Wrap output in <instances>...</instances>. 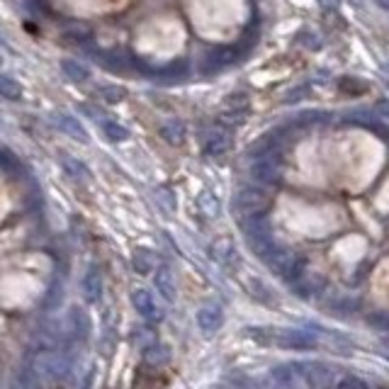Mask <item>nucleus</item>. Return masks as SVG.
I'll return each instance as SVG.
<instances>
[{"instance_id":"nucleus-1","label":"nucleus","mask_w":389,"mask_h":389,"mask_svg":"<svg viewBox=\"0 0 389 389\" xmlns=\"http://www.w3.org/2000/svg\"><path fill=\"white\" fill-rule=\"evenodd\" d=\"M241 229H244V237L249 241V249L263 261L270 258L273 251L277 249V244H275V239H273L270 224H268L265 215L241 219Z\"/></svg>"},{"instance_id":"nucleus-2","label":"nucleus","mask_w":389,"mask_h":389,"mask_svg":"<svg viewBox=\"0 0 389 389\" xmlns=\"http://www.w3.org/2000/svg\"><path fill=\"white\" fill-rule=\"evenodd\" d=\"M251 336L261 343H273L280 348H292V350H304L316 346V336L311 331H302V328H251Z\"/></svg>"},{"instance_id":"nucleus-3","label":"nucleus","mask_w":389,"mask_h":389,"mask_svg":"<svg viewBox=\"0 0 389 389\" xmlns=\"http://www.w3.org/2000/svg\"><path fill=\"white\" fill-rule=\"evenodd\" d=\"M232 210L237 212V217L246 219V217H256V215H265L270 210V195L263 188L256 185H244V188L237 190L232 200Z\"/></svg>"},{"instance_id":"nucleus-4","label":"nucleus","mask_w":389,"mask_h":389,"mask_svg":"<svg viewBox=\"0 0 389 389\" xmlns=\"http://www.w3.org/2000/svg\"><path fill=\"white\" fill-rule=\"evenodd\" d=\"M251 44H222V47H212L205 52L200 61V71L202 73H217V71L227 68V66L237 64L244 54V49H249Z\"/></svg>"},{"instance_id":"nucleus-5","label":"nucleus","mask_w":389,"mask_h":389,"mask_svg":"<svg viewBox=\"0 0 389 389\" xmlns=\"http://www.w3.org/2000/svg\"><path fill=\"white\" fill-rule=\"evenodd\" d=\"M265 263L275 275H280L282 280H287V282H294L304 273V261L299 258L294 251L280 249V246L273 251V256Z\"/></svg>"},{"instance_id":"nucleus-6","label":"nucleus","mask_w":389,"mask_h":389,"mask_svg":"<svg viewBox=\"0 0 389 389\" xmlns=\"http://www.w3.org/2000/svg\"><path fill=\"white\" fill-rule=\"evenodd\" d=\"M297 370L309 389H336V372H333L331 365L309 360V363H299Z\"/></svg>"},{"instance_id":"nucleus-7","label":"nucleus","mask_w":389,"mask_h":389,"mask_svg":"<svg viewBox=\"0 0 389 389\" xmlns=\"http://www.w3.org/2000/svg\"><path fill=\"white\" fill-rule=\"evenodd\" d=\"M197 139H200L202 151H205L207 156H224V153H229L234 149L232 134H229V131L224 127H207V129H202L200 134H197Z\"/></svg>"},{"instance_id":"nucleus-8","label":"nucleus","mask_w":389,"mask_h":389,"mask_svg":"<svg viewBox=\"0 0 389 389\" xmlns=\"http://www.w3.org/2000/svg\"><path fill=\"white\" fill-rule=\"evenodd\" d=\"M90 316L85 314L80 306H73V309L68 311V316H66V341L71 343V346H76V343H85L88 336H90Z\"/></svg>"},{"instance_id":"nucleus-9","label":"nucleus","mask_w":389,"mask_h":389,"mask_svg":"<svg viewBox=\"0 0 389 389\" xmlns=\"http://www.w3.org/2000/svg\"><path fill=\"white\" fill-rule=\"evenodd\" d=\"M346 122L355 124V127L368 129V131H372V134L380 136V139H389L387 124L380 119V114L375 112V107H360V109H355V112H348L346 114Z\"/></svg>"},{"instance_id":"nucleus-10","label":"nucleus","mask_w":389,"mask_h":389,"mask_svg":"<svg viewBox=\"0 0 389 389\" xmlns=\"http://www.w3.org/2000/svg\"><path fill=\"white\" fill-rule=\"evenodd\" d=\"M13 389H42V375H40V370H37V365L30 353L25 355V360H22L18 365V370H15Z\"/></svg>"},{"instance_id":"nucleus-11","label":"nucleus","mask_w":389,"mask_h":389,"mask_svg":"<svg viewBox=\"0 0 389 389\" xmlns=\"http://www.w3.org/2000/svg\"><path fill=\"white\" fill-rule=\"evenodd\" d=\"M131 304H134V309L141 314V319H146L149 324H156V321L163 319V311L158 309L156 299H153L149 289H134V292H131Z\"/></svg>"},{"instance_id":"nucleus-12","label":"nucleus","mask_w":389,"mask_h":389,"mask_svg":"<svg viewBox=\"0 0 389 389\" xmlns=\"http://www.w3.org/2000/svg\"><path fill=\"white\" fill-rule=\"evenodd\" d=\"M251 178L258 185H275L277 180H280V166H277V161H273L270 156L256 158V161L251 163Z\"/></svg>"},{"instance_id":"nucleus-13","label":"nucleus","mask_w":389,"mask_h":389,"mask_svg":"<svg viewBox=\"0 0 389 389\" xmlns=\"http://www.w3.org/2000/svg\"><path fill=\"white\" fill-rule=\"evenodd\" d=\"M80 292H83V299L88 304L100 302L102 297V273L97 265H90L85 270L83 280H80Z\"/></svg>"},{"instance_id":"nucleus-14","label":"nucleus","mask_w":389,"mask_h":389,"mask_svg":"<svg viewBox=\"0 0 389 389\" xmlns=\"http://www.w3.org/2000/svg\"><path fill=\"white\" fill-rule=\"evenodd\" d=\"M197 326H200L202 333L212 336L219 326H222V309L215 304H207V306H200L197 311Z\"/></svg>"},{"instance_id":"nucleus-15","label":"nucleus","mask_w":389,"mask_h":389,"mask_svg":"<svg viewBox=\"0 0 389 389\" xmlns=\"http://www.w3.org/2000/svg\"><path fill=\"white\" fill-rule=\"evenodd\" d=\"M52 122L56 124V127L61 129L64 134H68L71 139L88 141V134H85L83 124H80V122H78V119H76V117H71V114H64V112H59V114H52Z\"/></svg>"},{"instance_id":"nucleus-16","label":"nucleus","mask_w":389,"mask_h":389,"mask_svg":"<svg viewBox=\"0 0 389 389\" xmlns=\"http://www.w3.org/2000/svg\"><path fill=\"white\" fill-rule=\"evenodd\" d=\"M153 78H158L161 83H178V80L188 78V61H173L171 66L153 71Z\"/></svg>"},{"instance_id":"nucleus-17","label":"nucleus","mask_w":389,"mask_h":389,"mask_svg":"<svg viewBox=\"0 0 389 389\" xmlns=\"http://www.w3.org/2000/svg\"><path fill=\"white\" fill-rule=\"evenodd\" d=\"M153 282H156V289L161 292V297L166 299V302H175V277H173L171 268H166V265L158 268Z\"/></svg>"},{"instance_id":"nucleus-18","label":"nucleus","mask_w":389,"mask_h":389,"mask_svg":"<svg viewBox=\"0 0 389 389\" xmlns=\"http://www.w3.org/2000/svg\"><path fill=\"white\" fill-rule=\"evenodd\" d=\"M210 253H212V258H215L217 263L227 265V263L234 261V256H237V249H234V241H232V239H229V237H222V239H217L215 244H212Z\"/></svg>"},{"instance_id":"nucleus-19","label":"nucleus","mask_w":389,"mask_h":389,"mask_svg":"<svg viewBox=\"0 0 389 389\" xmlns=\"http://www.w3.org/2000/svg\"><path fill=\"white\" fill-rule=\"evenodd\" d=\"M131 265H134V270L139 273V275H149V273L153 270V265H156V258H153L151 251L136 249L134 256H131Z\"/></svg>"},{"instance_id":"nucleus-20","label":"nucleus","mask_w":389,"mask_h":389,"mask_svg":"<svg viewBox=\"0 0 389 389\" xmlns=\"http://www.w3.org/2000/svg\"><path fill=\"white\" fill-rule=\"evenodd\" d=\"M61 68H64L66 78H71L73 83H83V80L90 78V71H88L83 64L76 61V59H64V61H61Z\"/></svg>"},{"instance_id":"nucleus-21","label":"nucleus","mask_w":389,"mask_h":389,"mask_svg":"<svg viewBox=\"0 0 389 389\" xmlns=\"http://www.w3.org/2000/svg\"><path fill=\"white\" fill-rule=\"evenodd\" d=\"M100 129H102V134H105L109 141H114V144L129 139V129L122 127L119 122H114V119H100Z\"/></svg>"},{"instance_id":"nucleus-22","label":"nucleus","mask_w":389,"mask_h":389,"mask_svg":"<svg viewBox=\"0 0 389 389\" xmlns=\"http://www.w3.org/2000/svg\"><path fill=\"white\" fill-rule=\"evenodd\" d=\"M61 302H64V282L54 280L52 285H49L47 294H44V299H42V309H47V311L59 309V304Z\"/></svg>"},{"instance_id":"nucleus-23","label":"nucleus","mask_w":389,"mask_h":389,"mask_svg":"<svg viewBox=\"0 0 389 389\" xmlns=\"http://www.w3.org/2000/svg\"><path fill=\"white\" fill-rule=\"evenodd\" d=\"M0 97H5L10 102H18L22 97V85L15 78H10V76L0 73Z\"/></svg>"},{"instance_id":"nucleus-24","label":"nucleus","mask_w":389,"mask_h":389,"mask_svg":"<svg viewBox=\"0 0 389 389\" xmlns=\"http://www.w3.org/2000/svg\"><path fill=\"white\" fill-rule=\"evenodd\" d=\"M161 136L168 141V144H183V139H185V124L178 122V119H173V122H166L161 127Z\"/></svg>"},{"instance_id":"nucleus-25","label":"nucleus","mask_w":389,"mask_h":389,"mask_svg":"<svg viewBox=\"0 0 389 389\" xmlns=\"http://www.w3.org/2000/svg\"><path fill=\"white\" fill-rule=\"evenodd\" d=\"M168 358H171V350H168L166 346H158V343H153V346L144 348V360L149 365H153V368L168 363Z\"/></svg>"},{"instance_id":"nucleus-26","label":"nucleus","mask_w":389,"mask_h":389,"mask_svg":"<svg viewBox=\"0 0 389 389\" xmlns=\"http://www.w3.org/2000/svg\"><path fill=\"white\" fill-rule=\"evenodd\" d=\"M246 114H249V109L224 107L222 112H219V124H222V127H239V124L246 122Z\"/></svg>"},{"instance_id":"nucleus-27","label":"nucleus","mask_w":389,"mask_h":389,"mask_svg":"<svg viewBox=\"0 0 389 389\" xmlns=\"http://www.w3.org/2000/svg\"><path fill=\"white\" fill-rule=\"evenodd\" d=\"M273 149H277V141H275V136L273 134H268V136H263L261 141H256V144L251 146V156L263 158V156H268Z\"/></svg>"},{"instance_id":"nucleus-28","label":"nucleus","mask_w":389,"mask_h":389,"mask_svg":"<svg viewBox=\"0 0 389 389\" xmlns=\"http://www.w3.org/2000/svg\"><path fill=\"white\" fill-rule=\"evenodd\" d=\"M197 205H200V210L205 212L207 217H219V212H222V207H219V202L215 200V195L212 193H202L200 200H197Z\"/></svg>"},{"instance_id":"nucleus-29","label":"nucleus","mask_w":389,"mask_h":389,"mask_svg":"<svg viewBox=\"0 0 389 389\" xmlns=\"http://www.w3.org/2000/svg\"><path fill=\"white\" fill-rule=\"evenodd\" d=\"M61 163H64V168L68 175H76V178H88V175H90V171L85 168L83 161H76V158H71V156H64Z\"/></svg>"},{"instance_id":"nucleus-30","label":"nucleus","mask_w":389,"mask_h":389,"mask_svg":"<svg viewBox=\"0 0 389 389\" xmlns=\"http://www.w3.org/2000/svg\"><path fill=\"white\" fill-rule=\"evenodd\" d=\"M100 95L114 105V102H122L127 92H124V88H119V85H100Z\"/></svg>"},{"instance_id":"nucleus-31","label":"nucleus","mask_w":389,"mask_h":389,"mask_svg":"<svg viewBox=\"0 0 389 389\" xmlns=\"http://www.w3.org/2000/svg\"><path fill=\"white\" fill-rule=\"evenodd\" d=\"M249 287H251V294H253L256 299H261V302H273V294H270V289L265 287V282H261V280H249Z\"/></svg>"},{"instance_id":"nucleus-32","label":"nucleus","mask_w":389,"mask_h":389,"mask_svg":"<svg viewBox=\"0 0 389 389\" xmlns=\"http://www.w3.org/2000/svg\"><path fill=\"white\" fill-rule=\"evenodd\" d=\"M0 168H3V171H10V173H15L18 168H22L18 158H15L8 149H5V146H0Z\"/></svg>"},{"instance_id":"nucleus-33","label":"nucleus","mask_w":389,"mask_h":389,"mask_svg":"<svg viewBox=\"0 0 389 389\" xmlns=\"http://www.w3.org/2000/svg\"><path fill=\"white\" fill-rule=\"evenodd\" d=\"M328 114L326 112H302L297 119H294V124H324L328 122Z\"/></svg>"},{"instance_id":"nucleus-34","label":"nucleus","mask_w":389,"mask_h":389,"mask_svg":"<svg viewBox=\"0 0 389 389\" xmlns=\"http://www.w3.org/2000/svg\"><path fill=\"white\" fill-rule=\"evenodd\" d=\"M224 105L232 107V109H249V95L246 92H232V95H227V100H224Z\"/></svg>"},{"instance_id":"nucleus-35","label":"nucleus","mask_w":389,"mask_h":389,"mask_svg":"<svg viewBox=\"0 0 389 389\" xmlns=\"http://www.w3.org/2000/svg\"><path fill=\"white\" fill-rule=\"evenodd\" d=\"M368 324L380 328V331H387L389 333V311H377V314H370L368 316Z\"/></svg>"},{"instance_id":"nucleus-36","label":"nucleus","mask_w":389,"mask_h":389,"mask_svg":"<svg viewBox=\"0 0 389 389\" xmlns=\"http://www.w3.org/2000/svg\"><path fill=\"white\" fill-rule=\"evenodd\" d=\"M336 389H368V385H365L360 377H355V375H346V377H341V382L336 385Z\"/></svg>"},{"instance_id":"nucleus-37","label":"nucleus","mask_w":389,"mask_h":389,"mask_svg":"<svg viewBox=\"0 0 389 389\" xmlns=\"http://www.w3.org/2000/svg\"><path fill=\"white\" fill-rule=\"evenodd\" d=\"M309 92H306V85H299V88H292V92H287L285 95V102H297L302 100V97H306Z\"/></svg>"},{"instance_id":"nucleus-38","label":"nucleus","mask_w":389,"mask_h":389,"mask_svg":"<svg viewBox=\"0 0 389 389\" xmlns=\"http://www.w3.org/2000/svg\"><path fill=\"white\" fill-rule=\"evenodd\" d=\"M375 112L380 114L382 119H385V122H389V100H380L375 105Z\"/></svg>"},{"instance_id":"nucleus-39","label":"nucleus","mask_w":389,"mask_h":389,"mask_svg":"<svg viewBox=\"0 0 389 389\" xmlns=\"http://www.w3.org/2000/svg\"><path fill=\"white\" fill-rule=\"evenodd\" d=\"M92 377H95V368H90L85 372V380H83V385H80V389H90L92 387Z\"/></svg>"},{"instance_id":"nucleus-40","label":"nucleus","mask_w":389,"mask_h":389,"mask_svg":"<svg viewBox=\"0 0 389 389\" xmlns=\"http://www.w3.org/2000/svg\"><path fill=\"white\" fill-rule=\"evenodd\" d=\"M375 3L380 5L382 10H387V13H389V0H375Z\"/></svg>"},{"instance_id":"nucleus-41","label":"nucleus","mask_w":389,"mask_h":389,"mask_svg":"<svg viewBox=\"0 0 389 389\" xmlns=\"http://www.w3.org/2000/svg\"><path fill=\"white\" fill-rule=\"evenodd\" d=\"M385 346H387V348H389V338H385Z\"/></svg>"},{"instance_id":"nucleus-42","label":"nucleus","mask_w":389,"mask_h":389,"mask_svg":"<svg viewBox=\"0 0 389 389\" xmlns=\"http://www.w3.org/2000/svg\"><path fill=\"white\" fill-rule=\"evenodd\" d=\"M234 389H244V387H234Z\"/></svg>"},{"instance_id":"nucleus-43","label":"nucleus","mask_w":389,"mask_h":389,"mask_svg":"<svg viewBox=\"0 0 389 389\" xmlns=\"http://www.w3.org/2000/svg\"><path fill=\"white\" fill-rule=\"evenodd\" d=\"M380 389H389V387H380Z\"/></svg>"}]
</instances>
